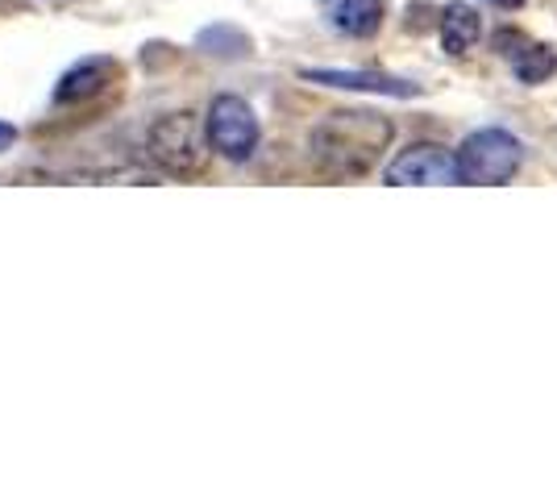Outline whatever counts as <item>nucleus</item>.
Masks as SVG:
<instances>
[{"label":"nucleus","instance_id":"1","mask_svg":"<svg viewBox=\"0 0 557 499\" xmlns=\"http://www.w3.org/2000/svg\"><path fill=\"white\" fill-rule=\"evenodd\" d=\"M395 125L371 109H337L312 129V163L329 179L367 175L392 146Z\"/></svg>","mask_w":557,"mask_h":499},{"label":"nucleus","instance_id":"2","mask_svg":"<svg viewBox=\"0 0 557 499\" xmlns=\"http://www.w3.org/2000/svg\"><path fill=\"white\" fill-rule=\"evenodd\" d=\"M205 134H200V121L191 117V113H166V117H159L150 125L146 154L163 166L166 175H180L184 179V175H196L205 166V159H209L212 142H205Z\"/></svg>","mask_w":557,"mask_h":499},{"label":"nucleus","instance_id":"3","mask_svg":"<svg viewBox=\"0 0 557 499\" xmlns=\"http://www.w3.org/2000/svg\"><path fill=\"white\" fill-rule=\"evenodd\" d=\"M458 166H462V184L499 188L520 171V142L508 129H474L458 146Z\"/></svg>","mask_w":557,"mask_h":499},{"label":"nucleus","instance_id":"4","mask_svg":"<svg viewBox=\"0 0 557 499\" xmlns=\"http://www.w3.org/2000/svg\"><path fill=\"white\" fill-rule=\"evenodd\" d=\"M383 179L392 188H449V184H462V166H458V154H449L445 146L437 142H412L408 150H399Z\"/></svg>","mask_w":557,"mask_h":499},{"label":"nucleus","instance_id":"5","mask_svg":"<svg viewBox=\"0 0 557 499\" xmlns=\"http://www.w3.org/2000/svg\"><path fill=\"white\" fill-rule=\"evenodd\" d=\"M205 129H209L212 150L230 163H246L258 150V117L242 96H216L209 104Z\"/></svg>","mask_w":557,"mask_h":499},{"label":"nucleus","instance_id":"6","mask_svg":"<svg viewBox=\"0 0 557 499\" xmlns=\"http://www.w3.org/2000/svg\"><path fill=\"white\" fill-rule=\"evenodd\" d=\"M121 79V63L116 59H84L79 67H71L59 88H54V100L59 104H84V100H96L104 96Z\"/></svg>","mask_w":557,"mask_h":499},{"label":"nucleus","instance_id":"7","mask_svg":"<svg viewBox=\"0 0 557 499\" xmlns=\"http://www.w3.org/2000/svg\"><path fill=\"white\" fill-rule=\"evenodd\" d=\"M495 47H499V54L508 59L511 72L520 75L524 84H545V79L557 72L554 50L541 47V42H529L524 34H511V29H504V34H495Z\"/></svg>","mask_w":557,"mask_h":499},{"label":"nucleus","instance_id":"8","mask_svg":"<svg viewBox=\"0 0 557 499\" xmlns=\"http://www.w3.org/2000/svg\"><path fill=\"white\" fill-rule=\"evenodd\" d=\"M308 84H325V88H346V92H374V96H399L412 100L420 92V84L395 79L383 72H300Z\"/></svg>","mask_w":557,"mask_h":499},{"label":"nucleus","instance_id":"9","mask_svg":"<svg viewBox=\"0 0 557 499\" xmlns=\"http://www.w3.org/2000/svg\"><path fill=\"white\" fill-rule=\"evenodd\" d=\"M387 17V0H337L333 25L349 38H371Z\"/></svg>","mask_w":557,"mask_h":499},{"label":"nucleus","instance_id":"10","mask_svg":"<svg viewBox=\"0 0 557 499\" xmlns=\"http://www.w3.org/2000/svg\"><path fill=\"white\" fill-rule=\"evenodd\" d=\"M483 38V22L470 4H449L442 13V42L449 54H470Z\"/></svg>","mask_w":557,"mask_h":499},{"label":"nucleus","instance_id":"11","mask_svg":"<svg viewBox=\"0 0 557 499\" xmlns=\"http://www.w3.org/2000/svg\"><path fill=\"white\" fill-rule=\"evenodd\" d=\"M13 142H17V129L0 121V150H9V146H13Z\"/></svg>","mask_w":557,"mask_h":499},{"label":"nucleus","instance_id":"12","mask_svg":"<svg viewBox=\"0 0 557 499\" xmlns=\"http://www.w3.org/2000/svg\"><path fill=\"white\" fill-rule=\"evenodd\" d=\"M491 4H499V9H520L524 0H491Z\"/></svg>","mask_w":557,"mask_h":499}]
</instances>
